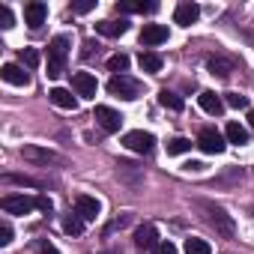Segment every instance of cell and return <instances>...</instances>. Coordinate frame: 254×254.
<instances>
[{
  "mask_svg": "<svg viewBox=\"0 0 254 254\" xmlns=\"http://www.w3.org/2000/svg\"><path fill=\"white\" fill-rule=\"evenodd\" d=\"M63 230H66L69 236H81V233H84V218H81L78 212H66V215H63Z\"/></svg>",
  "mask_w": 254,
  "mask_h": 254,
  "instance_id": "cell-22",
  "label": "cell"
},
{
  "mask_svg": "<svg viewBox=\"0 0 254 254\" xmlns=\"http://www.w3.org/2000/svg\"><path fill=\"white\" fill-rule=\"evenodd\" d=\"M0 78H3L6 84H15V87H27V84H30V75H27L24 66H18V63H6L3 69H0Z\"/></svg>",
  "mask_w": 254,
  "mask_h": 254,
  "instance_id": "cell-10",
  "label": "cell"
},
{
  "mask_svg": "<svg viewBox=\"0 0 254 254\" xmlns=\"http://www.w3.org/2000/svg\"><path fill=\"white\" fill-rule=\"evenodd\" d=\"M159 3H135V0H126V3H117V12H156Z\"/></svg>",
  "mask_w": 254,
  "mask_h": 254,
  "instance_id": "cell-23",
  "label": "cell"
},
{
  "mask_svg": "<svg viewBox=\"0 0 254 254\" xmlns=\"http://www.w3.org/2000/svg\"><path fill=\"white\" fill-rule=\"evenodd\" d=\"M197 18H200V6L191 3V0H186V3H180V6L174 9V21H177L180 27H191Z\"/></svg>",
  "mask_w": 254,
  "mask_h": 254,
  "instance_id": "cell-8",
  "label": "cell"
},
{
  "mask_svg": "<svg viewBox=\"0 0 254 254\" xmlns=\"http://www.w3.org/2000/svg\"><path fill=\"white\" fill-rule=\"evenodd\" d=\"M224 138H227V144H236V147L248 144V132L242 129L239 123H227V129H224Z\"/></svg>",
  "mask_w": 254,
  "mask_h": 254,
  "instance_id": "cell-21",
  "label": "cell"
},
{
  "mask_svg": "<svg viewBox=\"0 0 254 254\" xmlns=\"http://www.w3.org/2000/svg\"><path fill=\"white\" fill-rule=\"evenodd\" d=\"M197 147H200L206 156H218V153H224V135L215 132V129H200Z\"/></svg>",
  "mask_w": 254,
  "mask_h": 254,
  "instance_id": "cell-5",
  "label": "cell"
},
{
  "mask_svg": "<svg viewBox=\"0 0 254 254\" xmlns=\"http://www.w3.org/2000/svg\"><path fill=\"white\" fill-rule=\"evenodd\" d=\"M153 254H177V245H174V242H168V239H165V242H159V245H156V248H153Z\"/></svg>",
  "mask_w": 254,
  "mask_h": 254,
  "instance_id": "cell-33",
  "label": "cell"
},
{
  "mask_svg": "<svg viewBox=\"0 0 254 254\" xmlns=\"http://www.w3.org/2000/svg\"><path fill=\"white\" fill-rule=\"evenodd\" d=\"M191 150V141L189 138H174V141H168V156H183V153H189Z\"/></svg>",
  "mask_w": 254,
  "mask_h": 254,
  "instance_id": "cell-27",
  "label": "cell"
},
{
  "mask_svg": "<svg viewBox=\"0 0 254 254\" xmlns=\"http://www.w3.org/2000/svg\"><path fill=\"white\" fill-rule=\"evenodd\" d=\"M224 102H227L230 108H239V111H242V108H248V96H242V93H227V99H224Z\"/></svg>",
  "mask_w": 254,
  "mask_h": 254,
  "instance_id": "cell-30",
  "label": "cell"
},
{
  "mask_svg": "<svg viewBox=\"0 0 254 254\" xmlns=\"http://www.w3.org/2000/svg\"><path fill=\"white\" fill-rule=\"evenodd\" d=\"M159 102H162L165 108H171V111H183V99H180L177 93H171V90H162V93H159Z\"/></svg>",
  "mask_w": 254,
  "mask_h": 254,
  "instance_id": "cell-26",
  "label": "cell"
},
{
  "mask_svg": "<svg viewBox=\"0 0 254 254\" xmlns=\"http://www.w3.org/2000/svg\"><path fill=\"white\" fill-rule=\"evenodd\" d=\"M108 69H111L114 75H126V69H129V57H126V54H114V57L108 60Z\"/></svg>",
  "mask_w": 254,
  "mask_h": 254,
  "instance_id": "cell-28",
  "label": "cell"
},
{
  "mask_svg": "<svg viewBox=\"0 0 254 254\" xmlns=\"http://www.w3.org/2000/svg\"><path fill=\"white\" fill-rule=\"evenodd\" d=\"M12 242V227L9 221H0V245H9Z\"/></svg>",
  "mask_w": 254,
  "mask_h": 254,
  "instance_id": "cell-32",
  "label": "cell"
},
{
  "mask_svg": "<svg viewBox=\"0 0 254 254\" xmlns=\"http://www.w3.org/2000/svg\"><path fill=\"white\" fill-rule=\"evenodd\" d=\"M248 123H251V129H254V108H248Z\"/></svg>",
  "mask_w": 254,
  "mask_h": 254,
  "instance_id": "cell-37",
  "label": "cell"
},
{
  "mask_svg": "<svg viewBox=\"0 0 254 254\" xmlns=\"http://www.w3.org/2000/svg\"><path fill=\"white\" fill-rule=\"evenodd\" d=\"M90 9H96V0H81V3L72 6V12H78V15H84V12H90Z\"/></svg>",
  "mask_w": 254,
  "mask_h": 254,
  "instance_id": "cell-34",
  "label": "cell"
},
{
  "mask_svg": "<svg viewBox=\"0 0 254 254\" xmlns=\"http://www.w3.org/2000/svg\"><path fill=\"white\" fill-rule=\"evenodd\" d=\"M48 99H51L57 108H63V111H75V108H78V99H75L69 90H63V87H54V90L48 93Z\"/></svg>",
  "mask_w": 254,
  "mask_h": 254,
  "instance_id": "cell-17",
  "label": "cell"
},
{
  "mask_svg": "<svg viewBox=\"0 0 254 254\" xmlns=\"http://www.w3.org/2000/svg\"><path fill=\"white\" fill-rule=\"evenodd\" d=\"M3 183H15V186H30V189H39L42 183L39 180H33V177H18V174H6L3 177Z\"/></svg>",
  "mask_w": 254,
  "mask_h": 254,
  "instance_id": "cell-29",
  "label": "cell"
},
{
  "mask_svg": "<svg viewBox=\"0 0 254 254\" xmlns=\"http://www.w3.org/2000/svg\"><path fill=\"white\" fill-rule=\"evenodd\" d=\"M135 245H138V248H156V245H159L156 224H138V230H135Z\"/></svg>",
  "mask_w": 254,
  "mask_h": 254,
  "instance_id": "cell-15",
  "label": "cell"
},
{
  "mask_svg": "<svg viewBox=\"0 0 254 254\" xmlns=\"http://www.w3.org/2000/svg\"><path fill=\"white\" fill-rule=\"evenodd\" d=\"M75 212H78L84 221H93V218L102 212V203H99L96 197H90V194H78V197H75Z\"/></svg>",
  "mask_w": 254,
  "mask_h": 254,
  "instance_id": "cell-9",
  "label": "cell"
},
{
  "mask_svg": "<svg viewBox=\"0 0 254 254\" xmlns=\"http://www.w3.org/2000/svg\"><path fill=\"white\" fill-rule=\"evenodd\" d=\"M12 21H15V18H12V9H9V6H0V27L9 30V27H12Z\"/></svg>",
  "mask_w": 254,
  "mask_h": 254,
  "instance_id": "cell-31",
  "label": "cell"
},
{
  "mask_svg": "<svg viewBox=\"0 0 254 254\" xmlns=\"http://www.w3.org/2000/svg\"><path fill=\"white\" fill-rule=\"evenodd\" d=\"M96 123L102 126L105 132H120L123 117H120V111H114V108H108V105H96Z\"/></svg>",
  "mask_w": 254,
  "mask_h": 254,
  "instance_id": "cell-7",
  "label": "cell"
},
{
  "mask_svg": "<svg viewBox=\"0 0 254 254\" xmlns=\"http://www.w3.org/2000/svg\"><path fill=\"white\" fill-rule=\"evenodd\" d=\"M21 156H24L27 162H42V165H48V162L57 159L51 150H39V147H21Z\"/></svg>",
  "mask_w": 254,
  "mask_h": 254,
  "instance_id": "cell-20",
  "label": "cell"
},
{
  "mask_svg": "<svg viewBox=\"0 0 254 254\" xmlns=\"http://www.w3.org/2000/svg\"><path fill=\"white\" fill-rule=\"evenodd\" d=\"M39 254H60V251H57L51 242H45V239H42V242H39Z\"/></svg>",
  "mask_w": 254,
  "mask_h": 254,
  "instance_id": "cell-36",
  "label": "cell"
},
{
  "mask_svg": "<svg viewBox=\"0 0 254 254\" xmlns=\"http://www.w3.org/2000/svg\"><path fill=\"white\" fill-rule=\"evenodd\" d=\"M18 63L27 66V69H36V66H39V51H36V48H21V51H18Z\"/></svg>",
  "mask_w": 254,
  "mask_h": 254,
  "instance_id": "cell-25",
  "label": "cell"
},
{
  "mask_svg": "<svg viewBox=\"0 0 254 254\" xmlns=\"http://www.w3.org/2000/svg\"><path fill=\"white\" fill-rule=\"evenodd\" d=\"M0 209L6 215H27L36 209V197L30 194H3L0 197Z\"/></svg>",
  "mask_w": 254,
  "mask_h": 254,
  "instance_id": "cell-4",
  "label": "cell"
},
{
  "mask_svg": "<svg viewBox=\"0 0 254 254\" xmlns=\"http://www.w3.org/2000/svg\"><path fill=\"white\" fill-rule=\"evenodd\" d=\"M96 30H99L102 36H111V39H114V36H123L126 30H129V21H123V18H120V21H99Z\"/></svg>",
  "mask_w": 254,
  "mask_h": 254,
  "instance_id": "cell-18",
  "label": "cell"
},
{
  "mask_svg": "<svg viewBox=\"0 0 254 254\" xmlns=\"http://www.w3.org/2000/svg\"><path fill=\"white\" fill-rule=\"evenodd\" d=\"M197 102H200V108H203L206 114H212V117H218V114L224 111L221 96H218V93H212V90H203V93L197 96Z\"/></svg>",
  "mask_w": 254,
  "mask_h": 254,
  "instance_id": "cell-16",
  "label": "cell"
},
{
  "mask_svg": "<svg viewBox=\"0 0 254 254\" xmlns=\"http://www.w3.org/2000/svg\"><path fill=\"white\" fill-rule=\"evenodd\" d=\"M123 144L129 147L132 153H150V150H153V144H156V138H153L150 132L135 129V132H129V135H123Z\"/></svg>",
  "mask_w": 254,
  "mask_h": 254,
  "instance_id": "cell-6",
  "label": "cell"
},
{
  "mask_svg": "<svg viewBox=\"0 0 254 254\" xmlns=\"http://www.w3.org/2000/svg\"><path fill=\"white\" fill-rule=\"evenodd\" d=\"M72 87L78 90V96H87V99H93L96 90H99V84H96V78L90 72H75L72 75Z\"/></svg>",
  "mask_w": 254,
  "mask_h": 254,
  "instance_id": "cell-13",
  "label": "cell"
},
{
  "mask_svg": "<svg viewBox=\"0 0 254 254\" xmlns=\"http://www.w3.org/2000/svg\"><path fill=\"white\" fill-rule=\"evenodd\" d=\"M141 42L144 45H162V42H168V27L165 24H144Z\"/></svg>",
  "mask_w": 254,
  "mask_h": 254,
  "instance_id": "cell-14",
  "label": "cell"
},
{
  "mask_svg": "<svg viewBox=\"0 0 254 254\" xmlns=\"http://www.w3.org/2000/svg\"><path fill=\"white\" fill-rule=\"evenodd\" d=\"M206 69H209L212 75H218V78H227V75L236 69V60H233V57H224V54H212V57L206 60Z\"/></svg>",
  "mask_w": 254,
  "mask_h": 254,
  "instance_id": "cell-12",
  "label": "cell"
},
{
  "mask_svg": "<svg viewBox=\"0 0 254 254\" xmlns=\"http://www.w3.org/2000/svg\"><path fill=\"white\" fill-rule=\"evenodd\" d=\"M197 206L206 212V221L215 227L218 236H224V239H233V236H236V224H233V218H230L221 206H215V203H197Z\"/></svg>",
  "mask_w": 254,
  "mask_h": 254,
  "instance_id": "cell-2",
  "label": "cell"
},
{
  "mask_svg": "<svg viewBox=\"0 0 254 254\" xmlns=\"http://www.w3.org/2000/svg\"><path fill=\"white\" fill-rule=\"evenodd\" d=\"M36 209H42V212H51V209H54V203H51V197H45V194H39V197H36Z\"/></svg>",
  "mask_w": 254,
  "mask_h": 254,
  "instance_id": "cell-35",
  "label": "cell"
},
{
  "mask_svg": "<svg viewBox=\"0 0 254 254\" xmlns=\"http://www.w3.org/2000/svg\"><path fill=\"white\" fill-rule=\"evenodd\" d=\"M186 254H212V248H209L206 239L191 236V239H186Z\"/></svg>",
  "mask_w": 254,
  "mask_h": 254,
  "instance_id": "cell-24",
  "label": "cell"
},
{
  "mask_svg": "<svg viewBox=\"0 0 254 254\" xmlns=\"http://www.w3.org/2000/svg\"><path fill=\"white\" fill-rule=\"evenodd\" d=\"M138 66H141L144 72L156 75V72L162 69V57H159L156 51H141V57H138Z\"/></svg>",
  "mask_w": 254,
  "mask_h": 254,
  "instance_id": "cell-19",
  "label": "cell"
},
{
  "mask_svg": "<svg viewBox=\"0 0 254 254\" xmlns=\"http://www.w3.org/2000/svg\"><path fill=\"white\" fill-rule=\"evenodd\" d=\"M45 18H48V6L39 3V0H33V3L24 6V21H27L33 30H39V27L45 24Z\"/></svg>",
  "mask_w": 254,
  "mask_h": 254,
  "instance_id": "cell-11",
  "label": "cell"
},
{
  "mask_svg": "<svg viewBox=\"0 0 254 254\" xmlns=\"http://www.w3.org/2000/svg\"><path fill=\"white\" fill-rule=\"evenodd\" d=\"M108 93H111V96H120V99H126V102H132V99L141 96V81H135V78H129V75H114V78L108 81Z\"/></svg>",
  "mask_w": 254,
  "mask_h": 254,
  "instance_id": "cell-3",
  "label": "cell"
},
{
  "mask_svg": "<svg viewBox=\"0 0 254 254\" xmlns=\"http://www.w3.org/2000/svg\"><path fill=\"white\" fill-rule=\"evenodd\" d=\"M69 57V36H54L48 45V78H60L66 72Z\"/></svg>",
  "mask_w": 254,
  "mask_h": 254,
  "instance_id": "cell-1",
  "label": "cell"
}]
</instances>
